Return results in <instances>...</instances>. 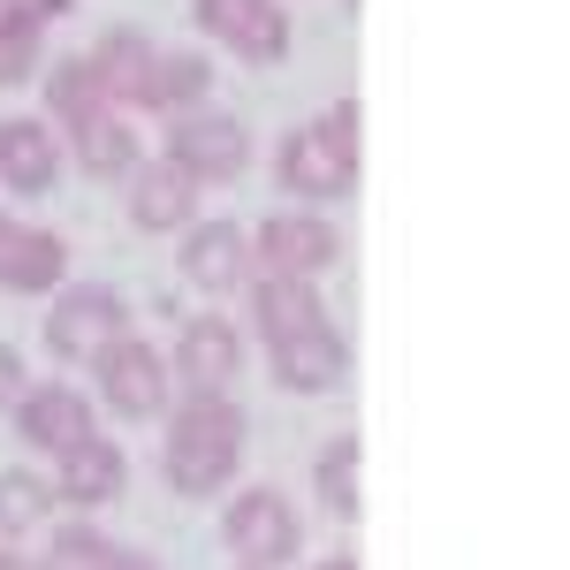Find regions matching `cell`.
Segmentation results:
<instances>
[{
  "label": "cell",
  "instance_id": "obj_1",
  "mask_svg": "<svg viewBox=\"0 0 570 570\" xmlns=\"http://www.w3.org/2000/svg\"><path fill=\"white\" fill-rule=\"evenodd\" d=\"M244 464V411L228 395H190L168 419V487L176 494H220Z\"/></svg>",
  "mask_w": 570,
  "mask_h": 570
},
{
  "label": "cell",
  "instance_id": "obj_2",
  "mask_svg": "<svg viewBox=\"0 0 570 570\" xmlns=\"http://www.w3.org/2000/svg\"><path fill=\"white\" fill-rule=\"evenodd\" d=\"M122 335H130V305L115 289H99V282L61 289L53 312H46V351L61 365H99V351H115Z\"/></svg>",
  "mask_w": 570,
  "mask_h": 570
},
{
  "label": "cell",
  "instance_id": "obj_3",
  "mask_svg": "<svg viewBox=\"0 0 570 570\" xmlns=\"http://www.w3.org/2000/svg\"><path fill=\"white\" fill-rule=\"evenodd\" d=\"M220 532H228V556H236L244 570H282L297 548H305V518L289 510L282 487H244V494L228 502Z\"/></svg>",
  "mask_w": 570,
  "mask_h": 570
},
{
  "label": "cell",
  "instance_id": "obj_4",
  "mask_svg": "<svg viewBox=\"0 0 570 570\" xmlns=\"http://www.w3.org/2000/svg\"><path fill=\"white\" fill-rule=\"evenodd\" d=\"M168 160H176L190 183H236L252 168V130L220 107H190L176 115V137H168Z\"/></svg>",
  "mask_w": 570,
  "mask_h": 570
},
{
  "label": "cell",
  "instance_id": "obj_5",
  "mask_svg": "<svg viewBox=\"0 0 570 570\" xmlns=\"http://www.w3.org/2000/svg\"><path fill=\"white\" fill-rule=\"evenodd\" d=\"M252 252H259L266 274H289V282H320L327 266L343 259V236H335V228H327L320 214H274V220H259Z\"/></svg>",
  "mask_w": 570,
  "mask_h": 570
},
{
  "label": "cell",
  "instance_id": "obj_6",
  "mask_svg": "<svg viewBox=\"0 0 570 570\" xmlns=\"http://www.w3.org/2000/svg\"><path fill=\"white\" fill-rule=\"evenodd\" d=\"M99 403L115 419H160V403H168V365H160V351L137 343V335H122L115 351H99Z\"/></svg>",
  "mask_w": 570,
  "mask_h": 570
},
{
  "label": "cell",
  "instance_id": "obj_7",
  "mask_svg": "<svg viewBox=\"0 0 570 570\" xmlns=\"http://www.w3.org/2000/svg\"><path fill=\"white\" fill-rule=\"evenodd\" d=\"M176 373L190 381V395H228V381L244 373V327H236V320H220V312L183 320V335H176Z\"/></svg>",
  "mask_w": 570,
  "mask_h": 570
},
{
  "label": "cell",
  "instance_id": "obj_8",
  "mask_svg": "<svg viewBox=\"0 0 570 570\" xmlns=\"http://www.w3.org/2000/svg\"><path fill=\"white\" fill-rule=\"evenodd\" d=\"M274 176H282V190H297V198H343V190L357 183V160L327 130H320V122H305V130L282 137Z\"/></svg>",
  "mask_w": 570,
  "mask_h": 570
},
{
  "label": "cell",
  "instance_id": "obj_9",
  "mask_svg": "<svg viewBox=\"0 0 570 570\" xmlns=\"http://www.w3.org/2000/svg\"><path fill=\"white\" fill-rule=\"evenodd\" d=\"M183 282L206 289V297L244 289V282H252V236L228 228V220H198V228H183Z\"/></svg>",
  "mask_w": 570,
  "mask_h": 570
},
{
  "label": "cell",
  "instance_id": "obj_10",
  "mask_svg": "<svg viewBox=\"0 0 570 570\" xmlns=\"http://www.w3.org/2000/svg\"><path fill=\"white\" fill-rule=\"evenodd\" d=\"M16 434H23V449L69 456L77 441H91V403L77 389H61V381H39V389L16 395Z\"/></svg>",
  "mask_w": 570,
  "mask_h": 570
},
{
  "label": "cell",
  "instance_id": "obj_11",
  "mask_svg": "<svg viewBox=\"0 0 570 570\" xmlns=\"http://www.w3.org/2000/svg\"><path fill=\"white\" fill-rule=\"evenodd\" d=\"M198 23H206L228 53L259 61V69L289 53V23H282V8H274V0H198Z\"/></svg>",
  "mask_w": 570,
  "mask_h": 570
},
{
  "label": "cell",
  "instance_id": "obj_12",
  "mask_svg": "<svg viewBox=\"0 0 570 570\" xmlns=\"http://www.w3.org/2000/svg\"><path fill=\"white\" fill-rule=\"evenodd\" d=\"M61 274H69V244L53 228H23L0 214V289L39 297V289H61Z\"/></svg>",
  "mask_w": 570,
  "mask_h": 570
},
{
  "label": "cell",
  "instance_id": "obj_13",
  "mask_svg": "<svg viewBox=\"0 0 570 570\" xmlns=\"http://www.w3.org/2000/svg\"><path fill=\"white\" fill-rule=\"evenodd\" d=\"M274 381L289 395H335L351 381V343H343L335 327L289 335V343H274Z\"/></svg>",
  "mask_w": 570,
  "mask_h": 570
},
{
  "label": "cell",
  "instance_id": "obj_14",
  "mask_svg": "<svg viewBox=\"0 0 570 570\" xmlns=\"http://www.w3.org/2000/svg\"><path fill=\"white\" fill-rule=\"evenodd\" d=\"M198 214V183L183 176L176 160H137L130 176V220L145 236H168V228H190Z\"/></svg>",
  "mask_w": 570,
  "mask_h": 570
},
{
  "label": "cell",
  "instance_id": "obj_15",
  "mask_svg": "<svg viewBox=\"0 0 570 570\" xmlns=\"http://www.w3.org/2000/svg\"><path fill=\"white\" fill-rule=\"evenodd\" d=\"M53 176H61V137H53V122H39V115L0 122V183L16 198H39Z\"/></svg>",
  "mask_w": 570,
  "mask_h": 570
},
{
  "label": "cell",
  "instance_id": "obj_16",
  "mask_svg": "<svg viewBox=\"0 0 570 570\" xmlns=\"http://www.w3.org/2000/svg\"><path fill=\"white\" fill-rule=\"evenodd\" d=\"M130 487V456L115 449V441H77L69 456H61V472H53V494L61 502H77V510H99V502H115Z\"/></svg>",
  "mask_w": 570,
  "mask_h": 570
},
{
  "label": "cell",
  "instance_id": "obj_17",
  "mask_svg": "<svg viewBox=\"0 0 570 570\" xmlns=\"http://www.w3.org/2000/svg\"><path fill=\"white\" fill-rule=\"evenodd\" d=\"M252 327H259L266 343H289V335H312V327H327V305H320V289H312V282L259 274V282H252Z\"/></svg>",
  "mask_w": 570,
  "mask_h": 570
},
{
  "label": "cell",
  "instance_id": "obj_18",
  "mask_svg": "<svg viewBox=\"0 0 570 570\" xmlns=\"http://www.w3.org/2000/svg\"><path fill=\"white\" fill-rule=\"evenodd\" d=\"M85 69L99 77V91H107V107L122 99V107H145V77H153V39L145 31H107V39L85 53Z\"/></svg>",
  "mask_w": 570,
  "mask_h": 570
},
{
  "label": "cell",
  "instance_id": "obj_19",
  "mask_svg": "<svg viewBox=\"0 0 570 570\" xmlns=\"http://www.w3.org/2000/svg\"><path fill=\"white\" fill-rule=\"evenodd\" d=\"M206 91H214L206 53H153V77H145V115H190V107H206Z\"/></svg>",
  "mask_w": 570,
  "mask_h": 570
},
{
  "label": "cell",
  "instance_id": "obj_20",
  "mask_svg": "<svg viewBox=\"0 0 570 570\" xmlns=\"http://www.w3.org/2000/svg\"><path fill=\"white\" fill-rule=\"evenodd\" d=\"M69 137H77V160H85V176H99V183H130V176H137V160H145V153H137V130L122 122V115H115V107H107L99 122H85V130H69Z\"/></svg>",
  "mask_w": 570,
  "mask_h": 570
},
{
  "label": "cell",
  "instance_id": "obj_21",
  "mask_svg": "<svg viewBox=\"0 0 570 570\" xmlns=\"http://www.w3.org/2000/svg\"><path fill=\"white\" fill-rule=\"evenodd\" d=\"M357 456H365V449H357L351 434H335L327 449H320V472H312V480H320V510H327V518H343V525H351V518H365V494H357Z\"/></svg>",
  "mask_w": 570,
  "mask_h": 570
},
{
  "label": "cell",
  "instance_id": "obj_22",
  "mask_svg": "<svg viewBox=\"0 0 570 570\" xmlns=\"http://www.w3.org/2000/svg\"><path fill=\"white\" fill-rule=\"evenodd\" d=\"M46 99H53V115H61L69 130H85V122H99V115H107V91H99V77H91L85 61H53Z\"/></svg>",
  "mask_w": 570,
  "mask_h": 570
},
{
  "label": "cell",
  "instance_id": "obj_23",
  "mask_svg": "<svg viewBox=\"0 0 570 570\" xmlns=\"http://www.w3.org/2000/svg\"><path fill=\"white\" fill-rule=\"evenodd\" d=\"M53 502H61V494H53L39 472H0V532H8V540H16V532H31Z\"/></svg>",
  "mask_w": 570,
  "mask_h": 570
},
{
  "label": "cell",
  "instance_id": "obj_24",
  "mask_svg": "<svg viewBox=\"0 0 570 570\" xmlns=\"http://www.w3.org/2000/svg\"><path fill=\"white\" fill-rule=\"evenodd\" d=\"M115 540L107 532H91V525H61L53 540H46V563L39 570H115Z\"/></svg>",
  "mask_w": 570,
  "mask_h": 570
},
{
  "label": "cell",
  "instance_id": "obj_25",
  "mask_svg": "<svg viewBox=\"0 0 570 570\" xmlns=\"http://www.w3.org/2000/svg\"><path fill=\"white\" fill-rule=\"evenodd\" d=\"M39 23H16V16H0V91L8 85H23L31 69H39Z\"/></svg>",
  "mask_w": 570,
  "mask_h": 570
},
{
  "label": "cell",
  "instance_id": "obj_26",
  "mask_svg": "<svg viewBox=\"0 0 570 570\" xmlns=\"http://www.w3.org/2000/svg\"><path fill=\"white\" fill-rule=\"evenodd\" d=\"M320 130H327V137H335V145H343V153L357 160V99H343V107H327V115H320Z\"/></svg>",
  "mask_w": 570,
  "mask_h": 570
},
{
  "label": "cell",
  "instance_id": "obj_27",
  "mask_svg": "<svg viewBox=\"0 0 570 570\" xmlns=\"http://www.w3.org/2000/svg\"><path fill=\"white\" fill-rule=\"evenodd\" d=\"M0 16H16V23H53V16H69V0H0Z\"/></svg>",
  "mask_w": 570,
  "mask_h": 570
},
{
  "label": "cell",
  "instance_id": "obj_28",
  "mask_svg": "<svg viewBox=\"0 0 570 570\" xmlns=\"http://www.w3.org/2000/svg\"><path fill=\"white\" fill-rule=\"evenodd\" d=\"M23 389H31V381H23V357H16L8 343H0V411H8V403H16Z\"/></svg>",
  "mask_w": 570,
  "mask_h": 570
},
{
  "label": "cell",
  "instance_id": "obj_29",
  "mask_svg": "<svg viewBox=\"0 0 570 570\" xmlns=\"http://www.w3.org/2000/svg\"><path fill=\"white\" fill-rule=\"evenodd\" d=\"M115 570H160V563H153V556H137V548H122V556H115Z\"/></svg>",
  "mask_w": 570,
  "mask_h": 570
},
{
  "label": "cell",
  "instance_id": "obj_30",
  "mask_svg": "<svg viewBox=\"0 0 570 570\" xmlns=\"http://www.w3.org/2000/svg\"><path fill=\"white\" fill-rule=\"evenodd\" d=\"M0 570H39V563H23V556H0Z\"/></svg>",
  "mask_w": 570,
  "mask_h": 570
},
{
  "label": "cell",
  "instance_id": "obj_31",
  "mask_svg": "<svg viewBox=\"0 0 570 570\" xmlns=\"http://www.w3.org/2000/svg\"><path fill=\"white\" fill-rule=\"evenodd\" d=\"M320 570H357V563H351V556H335V563H320Z\"/></svg>",
  "mask_w": 570,
  "mask_h": 570
}]
</instances>
